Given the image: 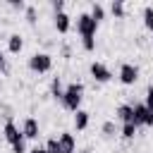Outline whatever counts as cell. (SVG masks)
<instances>
[{
  "label": "cell",
  "mask_w": 153,
  "mask_h": 153,
  "mask_svg": "<svg viewBox=\"0 0 153 153\" xmlns=\"http://www.w3.org/2000/svg\"><path fill=\"white\" fill-rule=\"evenodd\" d=\"M81 98H84V84L74 81V84H69V86L65 88V96H62V105H65L67 110L76 112V110H79V105H81Z\"/></svg>",
  "instance_id": "6da1fadb"
},
{
  "label": "cell",
  "mask_w": 153,
  "mask_h": 153,
  "mask_svg": "<svg viewBox=\"0 0 153 153\" xmlns=\"http://www.w3.org/2000/svg\"><path fill=\"white\" fill-rule=\"evenodd\" d=\"M96 29H98V22L91 17V14H79L76 17V31L81 33V38H93L96 36Z\"/></svg>",
  "instance_id": "7a4b0ae2"
},
{
  "label": "cell",
  "mask_w": 153,
  "mask_h": 153,
  "mask_svg": "<svg viewBox=\"0 0 153 153\" xmlns=\"http://www.w3.org/2000/svg\"><path fill=\"white\" fill-rule=\"evenodd\" d=\"M29 67H31V72L45 74V72H50V67H53V57H50L48 53H33V55L29 57Z\"/></svg>",
  "instance_id": "3957f363"
},
{
  "label": "cell",
  "mask_w": 153,
  "mask_h": 153,
  "mask_svg": "<svg viewBox=\"0 0 153 153\" xmlns=\"http://www.w3.org/2000/svg\"><path fill=\"white\" fill-rule=\"evenodd\" d=\"M131 110H134V127L139 129V127H153V112L143 105V103H136V105H131Z\"/></svg>",
  "instance_id": "277c9868"
},
{
  "label": "cell",
  "mask_w": 153,
  "mask_h": 153,
  "mask_svg": "<svg viewBox=\"0 0 153 153\" xmlns=\"http://www.w3.org/2000/svg\"><path fill=\"white\" fill-rule=\"evenodd\" d=\"M136 79H139V67H136V65L124 62V65L120 67V81H122L124 86H131Z\"/></svg>",
  "instance_id": "5b68a950"
},
{
  "label": "cell",
  "mask_w": 153,
  "mask_h": 153,
  "mask_svg": "<svg viewBox=\"0 0 153 153\" xmlns=\"http://www.w3.org/2000/svg\"><path fill=\"white\" fill-rule=\"evenodd\" d=\"M91 76H93L96 81L105 84V81H110V79H112V72H110V69H108V65H103V62H91Z\"/></svg>",
  "instance_id": "8992f818"
},
{
  "label": "cell",
  "mask_w": 153,
  "mask_h": 153,
  "mask_svg": "<svg viewBox=\"0 0 153 153\" xmlns=\"http://www.w3.org/2000/svg\"><path fill=\"white\" fill-rule=\"evenodd\" d=\"M2 134H5V139L10 141V146H14V143L24 141V136H22V129H19L14 122H7V124H5V129H2Z\"/></svg>",
  "instance_id": "52a82bcc"
},
{
  "label": "cell",
  "mask_w": 153,
  "mask_h": 153,
  "mask_svg": "<svg viewBox=\"0 0 153 153\" xmlns=\"http://www.w3.org/2000/svg\"><path fill=\"white\" fill-rule=\"evenodd\" d=\"M22 136L24 139H38V122L33 117H26L22 124Z\"/></svg>",
  "instance_id": "ba28073f"
},
{
  "label": "cell",
  "mask_w": 153,
  "mask_h": 153,
  "mask_svg": "<svg viewBox=\"0 0 153 153\" xmlns=\"http://www.w3.org/2000/svg\"><path fill=\"white\" fill-rule=\"evenodd\" d=\"M57 143H60L62 153H74V146H76V141H74V136H72L69 131H62V134H60V139H57Z\"/></svg>",
  "instance_id": "9c48e42d"
},
{
  "label": "cell",
  "mask_w": 153,
  "mask_h": 153,
  "mask_svg": "<svg viewBox=\"0 0 153 153\" xmlns=\"http://www.w3.org/2000/svg\"><path fill=\"white\" fill-rule=\"evenodd\" d=\"M55 29H57L60 33H67V31H69V14H67V12H57V14H55Z\"/></svg>",
  "instance_id": "30bf717a"
},
{
  "label": "cell",
  "mask_w": 153,
  "mask_h": 153,
  "mask_svg": "<svg viewBox=\"0 0 153 153\" xmlns=\"http://www.w3.org/2000/svg\"><path fill=\"white\" fill-rule=\"evenodd\" d=\"M117 120H122V124L131 122V120H134V110H131V105H127V103L120 105V108H117ZM131 124H134V122H131Z\"/></svg>",
  "instance_id": "8fae6325"
},
{
  "label": "cell",
  "mask_w": 153,
  "mask_h": 153,
  "mask_svg": "<svg viewBox=\"0 0 153 153\" xmlns=\"http://www.w3.org/2000/svg\"><path fill=\"white\" fill-rule=\"evenodd\" d=\"M7 48H10V53H14V55H17V53L24 48V41H22V36H19V33H12V36L7 38Z\"/></svg>",
  "instance_id": "7c38bea8"
},
{
  "label": "cell",
  "mask_w": 153,
  "mask_h": 153,
  "mask_svg": "<svg viewBox=\"0 0 153 153\" xmlns=\"http://www.w3.org/2000/svg\"><path fill=\"white\" fill-rule=\"evenodd\" d=\"M74 127H76L79 131L88 127V112H86V110H81V108L76 110V115H74Z\"/></svg>",
  "instance_id": "4fadbf2b"
},
{
  "label": "cell",
  "mask_w": 153,
  "mask_h": 153,
  "mask_svg": "<svg viewBox=\"0 0 153 153\" xmlns=\"http://www.w3.org/2000/svg\"><path fill=\"white\" fill-rule=\"evenodd\" d=\"M50 96H53V98H57V100H62V96H65V88H62V81H60V76H55V79L50 81Z\"/></svg>",
  "instance_id": "5bb4252c"
},
{
  "label": "cell",
  "mask_w": 153,
  "mask_h": 153,
  "mask_svg": "<svg viewBox=\"0 0 153 153\" xmlns=\"http://www.w3.org/2000/svg\"><path fill=\"white\" fill-rule=\"evenodd\" d=\"M143 24H146V29L153 31V7H151V5L143 7Z\"/></svg>",
  "instance_id": "9a60e30c"
},
{
  "label": "cell",
  "mask_w": 153,
  "mask_h": 153,
  "mask_svg": "<svg viewBox=\"0 0 153 153\" xmlns=\"http://www.w3.org/2000/svg\"><path fill=\"white\" fill-rule=\"evenodd\" d=\"M134 134H136V127H134L131 122L122 124V139H134Z\"/></svg>",
  "instance_id": "2e32d148"
},
{
  "label": "cell",
  "mask_w": 153,
  "mask_h": 153,
  "mask_svg": "<svg viewBox=\"0 0 153 153\" xmlns=\"http://www.w3.org/2000/svg\"><path fill=\"white\" fill-rule=\"evenodd\" d=\"M110 12H112L115 17H124V5H122L120 0H115V2L110 5Z\"/></svg>",
  "instance_id": "e0dca14e"
},
{
  "label": "cell",
  "mask_w": 153,
  "mask_h": 153,
  "mask_svg": "<svg viewBox=\"0 0 153 153\" xmlns=\"http://www.w3.org/2000/svg\"><path fill=\"white\" fill-rule=\"evenodd\" d=\"M45 153H62V148H60L57 139H50V141L45 143Z\"/></svg>",
  "instance_id": "ac0fdd59"
},
{
  "label": "cell",
  "mask_w": 153,
  "mask_h": 153,
  "mask_svg": "<svg viewBox=\"0 0 153 153\" xmlns=\"http://www.w3.org/2000/svg\"><path fill=\"white\" fill-rule=\"evenodd\" d=\"M91 17H93L96 22H100V19L105 17V10H103L100 5H93V7H91Z\"/></svg>",
  "instance_id": "d6986e66"
},
{
  "label": "cell",
  "mask_w": 153,
  "mask_h": 153,
  "mask_svg": "<svg viewBox=\"0 0 153 153\" xmlns=\"http://www.w3.org/2000/svg\"><path fill=\"white\" fill-rule=\"evenodd\" d=\"M143 105L153 112V86H148V88H146V103H143Z\"/></svg>",
  "instance_id": "ffe728a7"
},
{
  "label": "cell",
  "mask_w": 153,
  "mask_h": 153,
  "mask_svg": "<svg viewBox=\"0 0 153 153\" xmlns=\"http://www.w3.org/2000/svg\"><path fill=\"white\" fill-rule=\"evenodd\" d=\"M103 134H105V136H115V124H112V122H105V124H103Z\"/></svg>",
  "instance_id": "44dd1931"
},
{
  "label": "cell",
  "mask_w": 153,
  "mask_h": 153,
  "mask_svg": "<svg viewBox=\"0 0 153 153\" xmlns=\"http://www.w3.org/2000/svg\"><path fill=\"white\" fill-rule=\"evenodd\" d=\"M26 22L29 24H36V10L33 7H26Z\"/></svg>",
  "instance_id": "7402d4cb"
},
{
  "label": "cell",
  "mask_w": 153,
  "mask_h": 153,
  "mask_svg": "<svg viewBox=\"0 0 153 153\" xmlns=\"http://www.w3.org/2000/svg\"><path fill=\"white\" fill-rule=\"evenodd\" d=\"M12 153H26V143H24V141L14 143V146H12Z\"/></svg>",
  "instance_id": "603a6c76"
},
{
  "label": "cell",
  "mask_w": 153,
  "mask_h": 153,
  "mask_svg": "<svg viewBox=\"0 0 153 153\" xmlns=\"http://www.w3.org/2000/svg\"><path fill=\"white\" fill-rule=\"evenodd\" d=\"M62 7H65V2H62V0H53V10H55V14H57V12H62Z\"/></svg>",
  "instance_id": "cb8c5ba5"
},
{
  "label": "cell",
  "mask_w": 153,
  "mask_h": 153,
  "mask_svg": "<svg viewBox=\"0 0 153 153\" xmlns=\"http://www.w3.org/2000/svg\"><path fill=\"white\" fill-rule=\"evenodd\" d=\"M10 5H12V7H19V10L24 7V2H22V0H10Z\"/></svg>",
  "instance_id": "d4e9b609"
},
{
  "label": "cell",
  "mask_w": 153,
  "mask_h": 153,
  "mask_svg": "<svg viewBox=\"0 0 153 153\" xmlns=\"http://www.w3.org/2000/svg\"><path fill=\"white\" fill-rule=\"evenodd\" d=\"M29 153H45V148H38V146H36V148H31Z\"/></svg>",
  "instance_id": "484cf974"
},
{
  "label": "cell",
  "mask_w": 153,
  "mask_h": 153,
  "mask_svg": "<svg viewBox=\"0 0 153 153\" xmlns=\"http://www.w3.org/2000/svg\"><path fill=\"white\" fill-rule=\"evenodd\" d=\"M5 65V55H2V50H0V67Z\"/></svg>",
  "instance_id": "4316f807"
},
{
  "label": "cell",
  "mask_w": 153,
  "mask_h": 153,
  "mask_svg": "<svg viewBox=\"0 0 153 153\" xmlns=\"http://www.w3.org/2000/svg\"><path fill=\"white\" fill-rule=\"evenodd\" d=\"M81 153H88V151H81Z\"/></svg>",
  "instance_id": "83f0119b"
}]
</instances>
